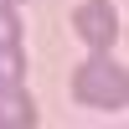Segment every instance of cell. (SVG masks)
<instances>
[{"label": "cell", "mask_w": 129, "mask_h": 129, "mask_svg": "<svg viewBox=\"0 0 129 129\" xmlns=\"http://www.w3.org/2000/svg\"><path fill=\"white\" fill-rule=\"evenodd\" d=\"M72 31H78L83 47L109 52V47H114V36H119V10H114L109 0H83V5L72 10Z\"/></svg>", "instance_id": "obj_2"}, {"label": "cell", "mask_w": 129, "mask_h": 129, "mask_svg": "<svg viewBox=\"0 0 129 129\" xmlns=\"http://www.w3.org/2000/svg\"><path fill=\"white\" fill-rule=\"evenodd\" d=\"M36 124V103L21 88H0V129H31Z\"/></svg>", "instance_id": "obj_3"}, {"label": "cell", "mask_w": 129, "mask_h": 129, "mask_svg": "<svg viewBox=\"0 0 129 129\" xmlns=\"http://www.w3.org/2000/svg\"><path fill=\"white\" fill-rule=\"evenodd\" d=\"M72 98L88 103V109H124V98H129V78H124L119 62L93 57V62H83V67L72 72Z\"/></svg>", "instance_id": "obj_1"}, {"label": "cell", "mask_w": 129, "mask_h": 129, "mask_svg": "<svg viewBox=\"0 0 129 129\" xmlns=\"http://www.w3.org/2000/svg\"><path fill=\"white\" fill-rule=\"evenodd\" d=\"M21 78H26L21 52H16V47H0V88H21Z\"/></svg>", "instance_id": "obj_4"}]
</instances>
